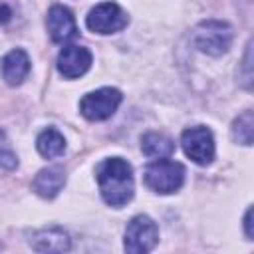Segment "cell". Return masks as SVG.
Here are the masks:
<instances>
[{"label": "cell", "mask_w": 254, "mask_h": 254, "mask_svg": "<svg viewBox=\"0 0 254 254\" xmlns=\"http://www.w3.org/2000/svg\"><path fill=\"white\" fill-rule=\"evenodd\" d=\"M97 185L103 200L111 206H123L133 198L135 181L131 165L121 157H111L97 167Z\"/></svg>", "instance_id": "obj_1"}, {"label": "cell", "mask_w": 254, "mask_h": 254, "mask_svg": "<svg viewBox=\"0 0 254 254\" xmlns=\"http://www.w3.org/2000/svg\"><path fill=\"white\" fill-rule=\"evenodd\" d=\"M183 181H185V167L177 161H169L163 157L145 167V185L159 194H169L179 190Z\"/></svg>", "instance_id": "obj_2"}, {"label": "cell", "mask_w": 254, "mask_h": 254, "mask_svg": "<svg viewBox=\"0 0 254 254\" xmlns=\"http://www.w3.org/2000/svg\"><path fill=\"white\" fill-rule=\"evenodd\" d=\"M192 42L208 56H222L232 44V28L220 20H206L194 28Z\"/></svg>", "instance_id": "obj_3"}, {"label": "cell", "mask_w": 254, "mask_h": 254, "mask_svg": "<svg viewBox=\"0 0 254 254\" xmlns=\"http://www.w3.org/2000/svg\"><path fill=\"white\" fill-rule=\"evenodd\" d=\"M121 99L123 95L119 89L101 87V89H95L83 95V99L79 101V111L89 121H103V119H109L117 111Z\"/></svg>", "instance_id": "obj_4"}, {"label": "cell", "mask_w": 254, "mask_h": 254, "mask_svg": "<svg viewBox=\"0 0 254 254\" xmlns=\"http://www.w3.org/2000/svg\"><path fill=\"white\" fill-rule=\"evenodd\" d=\"M157 240H159V228L153 222V218H149L147 214H137L129 220L125 228L123 246L131 254H141L153 250Z\"/></svg>", "instance_id": "obj_5"}, {"label": "cell", "mask_w": 254, "mask_h": 254, "mask_svg": "<svg viewBox=\"0 0 254 254\" xmlns=\"http://www.w3.org/2000/svg\"><path fill=\"white\" fill-rule=\"evenodd\" d=\"M181 145L185 155L196 165H208L214 159V137L204 125L185 129L181 135Z\"/></svg>", "instance_id": "obj_6"}, {"label": "cell", "mask_w": 254, "mask_h": 254, "mask_svg": "<svg viewBox=\"0 0 254 254\" xmlns=\"http://www.w3.org/2000/svg\"><path fill=\"white\" fill-rule=\"evenodd\" d=\"M85 24L95 34H115L127 26V14L115 2H101L89 10Z\"/></svg>", "instance_id": "obj_7"}, {"label": "cell", "mask_w": 254, "mask_h": 254, "mask_svg": "<svg viewBox=\"0 0 254 254\" xmlns=\"http://www.w3.org/2000/svg\"><path fill=\"white\" fill-rule=\"evenodd\" d=\"M91 65V54L83 46H65L58 56V69L64 77L75 79Z\"/></svg>", "instance_id": "obj_8"}, {"label": "cell", "mask_w": 254, "mask_h": 254, "mask_svg": "<svg viewBox=\"0 0 254 254\" xmlns=\"http://www.w3.org/2000/svg\"><path fill=\"white\" fill-rule=\"evenodd\" d=\"M48 32H50V38L58 44L69 42L77 34L73 14L65 6H60V4L52 6L48 12Z\"/></svg>", "instance_id": "obj_9"}, {"label": "cell", "mask_w": 254, "mask_h": 254, "mask_svg": "<svg viewBox=\"0 0 254 254\" xmlns=\"http://www.w3.org/2000/svg\"><path fill=\"white\" fill-rule=\"evenodd\" d=\"M30 73V58L24 50H12L2 58V77L8 85H18Z\"/></svg>", "instance_id": "obj_10"}, {"label": "cell", "mask_w": 254, "mask_h": 254, "mask_svg": "<svg viewBox=\"0 0 254 254\" xmlns=\"http://www.w3.org/2000/svg\"><path fill=\"white\" fill-rule=\"evenodd\" d=\"M65 185V173L62 167L42 169L34 179V190L44 198H54Z\"/></svg>", "instance_id": "obj_11"}, {"label": "cell", "mask_w": 254, "mask_h": 254, "mask_svg": "<svg viewBox=\"0 0 254 254\" xmlns=\"http://www.w3.org/2000/svg\"><path fill=\"white\" fill-rule=\"evenodd\" d=\"M30 244L34 250H40V252H64L69 248V238L60 228H46L36 232Z\"/></svg>", "instance_id": "obj_12"}, {"label": "cell", "mask_w": 254, "mask_h": 254, "mask_svg": "<svg viewBox=\"0 0 254 254\" xmlns=\"http://www.w3.org/2000/svg\"><path fill=\"white\" fill-rule=\"evenodd\" d=\"M36 147H38V153H40L42 157H46V159H56V157H60V155L65 151V139H64V135H62L58 129L48 127V129H44V131L38 135Z\"/></svg>", "instance_id": "obj_13"}, {"label": "cell", "mask_w": 254, "mask_h": 254, "mask_svg": "<svg viewBox=\"0 0 254 254\" xmlns=\"http://www.w3.org/2000/svg\"><path fill=\"white\" fill-rule=\"evenodd\" d=\"M141 151L147 155V157H155V159H163V157H169L173 151H175V143L163 135V133H147L143 135L141 139Z\"/></svg>", "instance_id": "obj_14"}, {"label": "cell", "mask_w": 254, "mask_h": 254, "mask_svg": "<svg viewBox=\"0 0 254 254\" xmlns=\"http://www.w3.org/2000/svg\"><path fill=\"white\" fill-rule=\"evenodd\" d=\"M252 127H254V117L250 111H244L232 125V135L234 141L242 143V145H250L252 143Z\"/></svg>", "instance_id": "obj_15"}, {"label": "cell", "mask_w": 254, "mask_h": 254, "mask_svg": "<svg viewBox=\"0 0 254 254\" xmlns=\"http://www.w3.org/2000/svg\"><path fill=\"white\" fill-rule=\"evenodd\" d=\"M18 165V159L14 155V151L10 149L8 141H6V135L0 131V169H14Z\"/></svg>", "instance_id": "obj_16"}, {"label": "cell", "mask_w": 254, "mask_h": 254, "mask_svg": "<svg viewBox=\"0 0 254 254\" xmlns=\"http://www.w3.org/2000/svg\"><path fill=\"white\" fill-rule=\"evenodd\" d=\"M12 18V10L8 8L6 0H0V24H6Z\"/></svg>", "instance_id": "obj_17"}, {"label": "cell", "mask_w": 254, "mask_h": 254, "mask_svg": "<svg viewBox=\"0 0 254 254\" xmlns=\"http://www.w3.org/2000/svg\"><path fill=\"white\" fill-rule=\"evenodd\" d=\"M244 226H246V236L252 240V208L246 210V216H244Z\"/></svg>", "instance_id": "obj_18"}]
</instances>
